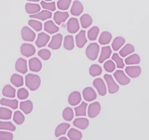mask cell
Wrapping results in <instances>:
<instances>
[{
	"label": "cell",
	"mask_w": 149,
	"mask_h": 140,
	"mask_svg": "<svg viewBox=\"0 0 149 140\" xmlns=\"http://www.w3.org/2000/svg\"><path fill=\"white\" fill-rule=\"evenodd\" d=\"M40 83L41 79L37 75L29 74L26 76V85L31 91H35L38 89Z\"/></svg>",
	"instance_id": "obj_1"
},
{
	"label": "cell",
	"mask_w": 149,
	"mask_h": 140,
	"mask_svg": "<svg viewBox=\"0 0 149 140\" xmlns=\"http://www.w3.org/2000/svg\"><path fill=\"white\" fill-rule=\"evenodd\" d=\"M99 52L100 46L96 43H92L87 46L85 54L88 59L93 61V60H95L97 59Z\"/></svg>",
	"instance_id": "obj_2"
},
{
	"label": "cell",
	"mask_w": 149,
	"mask_h": 140,
	"mask_svg": "<svg viewBox=\"0 0 149 140\" xmlns=\"http://www.w3.org/2000/svg\"><path fill=\"white\" fill-rule=\"evenodd\" d=\"M21 37L25 41L33 42L36 38V33L28 26H24L21 30Z\"/></svg>",
	"instance_id": "obj_3"
},
{
	"label": "cell",
	"mask_w": 149,
	"mask_h": 140,
	"mask_svg": "<svg viewBox=\"0 0 149 140\" xmlns=\"http://www.w3.org/2000/svg\"><path fill=\"white\" fill-rule=\"evenodd\" d=\"M63 40V36L60 34H56L52 36L50 43L49 44V48L53 50H57L61 48Z\"/></svg>",
	"instance_id": "obj_4"
},
{
	"label": "cell",
	"mask_w": 149,
	"mask_h": 140,
	"mask_svg": "<svg viewBox=\"0 0 149 140\" xmlns=\"http://www.w3.org/2000/svg\"><path fill=\"white\" fill-rule=\"evenodd\" d=\"M80 23L77 18H71L67 23V28L68 32L74 34L80 30Z\"/></svg>",
	"instance_id": "obj_5"
},
{
	"label": "cell",
	"mask_w": 149,
	"mask_h": 140,
	"mask_svg": "<svg viewBox=\"0 0 149 140\" xmlns=\"http://www.w3.org/2000/svg\"><path fill=\"white\" fill-rule=\"evenodd\" d=\"M20 50L21 54L26 57H29L31 56L34 55L36 51L35 47L33 45L28 43L22 44L21 46Z\"/></svg>",
	"instance_id": "obj_6"
},
{
	"label": "cell",
	"mask_w": 149,
	"mask_h": 140,
	"mask_svg": "<svg viewBox=\"0 0 149 140\" xmlns=\"http://www.w3.org/2000/svg\"><path fill=\"white\" fill-rule=\"evenodd\" d=\"M104 80H106L108 87V91L111 94L115 93L119 90V86L116 83L111 76L108 74H105L104 76Z\"/></svg>",
	"instance_id": "obj_7"
},
{
	"label": "cell",
	"mask_w": 149,
	"mask_h": 140,
	"mask_svg": "<svg viewBox=\"0 0 149 140\" xmlns=\"http://www.w3.org/2000/svg\"><path fill=\"white\" fill-rule=\"evenodd\" d=\"M101 111V105L99 102H96L91 104L88 109V115L90 118H93L96 117Z\"/></svg>",
	"instance_id": "obj_8"
},
{
	"label": "cell",
	"mask_w": 149,
	"mask_h": 140,
	"mask_svg": "<svg viewBox=\"0 0 149 140\" xmlns=\"http://www.w3.org/2000/svg\"><path fill=\"white\" fill-rule=\"evenodd\" d=\"M50 40V36L44 32H40L37 36V39L36 41V44L37 48H41L45 46Z\"/></svg>",
	"instance_id": "obj_9"
},
{
	"label": "cell",
	"mask_w": 149,
	"mask_h": 140,
	"mask_svg": "<svg viewBox=\"0 0 149 140\" xmlns=\"http://www.w3.org/2000/svg\"><path fill=\"white\" fill-rule=\"evenodd\" d=\"M93 85L96 88L101 96H104L106 94V87L104 82L101 78H97L93 82Z\"/></svg>",
	"instance_id": "obj_10"
},
{
	"label": "cell",
	"mask_w": 149,
	"mask_h": 140,
	"mask_svg": "<svg viewBox=\"0 0 149 140\" xmlns=\"http://www.w3.org/2000/svg\"><path fill=\"white\" fill-rule=\"evenodd\" d=\"M114 77L116 80L119 83V84L122 85H126L130 83V79L125 76L124 72L123 71H116V72L114 74Z\"/></svg>",
	"instance_id": "obj_11"
},
{
	"label": "cell",
	"mask_w": 149,
	"mask_h": 140,
	"mask_svg": "<svg viewBox=\"0 0 149 140\" xmlns=\"http://www.w3.org/2000/svg\"><path fill=\"white\" fill-rule=\"evenodd\" d=\"M29 67L31 71L38 72L42 69V64L37 57H33L29 60Z\"/></svg>",
	"instance_id": "obj_12"
},
{
	"label": "cell",
	"mask_w": 149,
	"mask_h": 140,
	"mask_svg": "<svg viewBox=\"0 0 149 140\" xmlns=\"http://www.w3.org/2000/svg\"><path fill=\"white\" fill-rule=\"evenodd\" d=\"M69 17V14L67 11H57L54 13V20L57 25H60L62 23L65 22Z\"/></svg>",
	"instance_id": "obj_13"
},
{
	"label": "cell",
	"mask_w": 149,
	"mask_h": 140,
	"mask_svg": "<svg viewBox=\"0 0 149 140\" xmlns=\"http://www.w3.org/2000/svg\"><path fill=\"white\" fill-rule=\"evenodd\" d=\"M83 95L84 99L87 102L95 100L97 97L96 92L91 87H86L84 88L83 90Z\"/></svg>",
	"instance_id": "obj_14"
},
{
	"label": "cell",
	"mask_w": 149,
	"mask_h": 140,
	"mask_svg": "<svg viewBox=\"0 0 149 140\" xmlns=\"http://www.w3.org/2000/svg\"><path fill=\"white\" fill-rule=\"evenodd\" d=\"M15 69L18 72L25 74L27 72V60L22 57L18 58L15 64Z\"/></svg>",
	"instance_id": "obj_15"
},
{
	"label": "cell",
	"mask_w": 149,
	"mask_h": 140,
	"mask_svg": "<svg viewBox=\"0 0 149 140\" xmlns=\"http://www.w3.org/2000/svg\"><path fill=\"white\" fill-rule=\"evenodd\" d=\"M84 8L83 4L80 1H74L70 9V13L73 16H80L83 12Z\"/></svg>",
	"instance_id": "obj_16"
},
{
	"label": "cell",
	"mask_w": 149,
	"mask_h": 140,
	"mask_svg": "<svg viewBox=\"0 0 149 140\" xmlns=\"http://www.w3.org/2000/svg\"><path fill=\"white\" fill-rule=\"evenodd\" d=\"M76 45L78 48H83L87 43V39L86 37V31L81 30L75 37Z\"/></svg>",
	"instance_id": "obj_17"
},
{
	"label": "cell",
	"mask_w": 149,
	"mask_h": 140,
	"mask_svg": "<svg viewBox=\"0 0 149 140\" xmlns=\"http://www.w3.org/2000/svg\"><path fill=\"white\" fill-rule=\"evenodd\" d=\"M81 101V96L80 93L78 91H74L71 93L68 98V104L72 106H76L80 104Z\"/></svg>",
	"instance_id": "obj_18"
},
{
	"label": "cell",
	"mask_w": 149,
	"mask_h": 140,
	"mask_svg": "<svg viewBox=\"0 0 149 140\" xmlns=\"http://www.w3.org/2000/svg\"><path fill=\"white\" fill-rule=\"evenodd\" d=\"M25 9L27 13L31 15H33L40 12L41 7L39 4L27 3L25 5Z\"/></svg>",
	"instance_id": "obj_19"
},
{
	"label": "cell",
	"mask_w": 149,
	"mask_h": 140,
	"mask_svg": "<svg viewBox=\"0 0 149 140\" xmlns=\"http://www.w3.org/2000/svg\"><path fill=\"white\" fill-rule=\"evenodd\" d=\"M125 71L130 77L136 78L141 75L142 69L141 67L136 65V66H128L125 68Z\"/></svg>",
	"instance_id": "obj_20"
},
{
	"label": "cell",
	"mask_w": 149,
	"mask_h": 140,
	"mask_svg": "<svg viewBox=\"0 0 149 140\" xmlns=\"http://www.w3.org/2000/svg\"><path fill=\"white\" fill-rule=\"evenodd\" d=\"M44 30L50 34H54L59 31V27L55 24L53 21H47L44 23Z\"/></svg>",
	"instance_id": "obj_21"
},
{
	"label": "cell",
	"mask_w": 149,
	"mask_h": 140,
	"mask_svg": "<svg viewBox=\"0 0 149 140\" xmlns=\"http://www.w3.org/2000/svg\"><path fill=\"white\" fill-rule=\"evenodd\" d=\"M52 16V13L51 11H47V10H42L39 13L36 14V15H30L29 17L31 18H34V19H38V20H42V21H45L47 20H49L50 19Z\"/></svg>",
	"instance_id": "obj_22"
},
{
	"label": "cell",
	"mask_w": 149,
	"mask_h": 140,
	"mask_svg": "<svg viewBox=\"0 0 149 140\" xmlns=\"http://www.w3.org/2000/svg\"><path fill=\"white\" fill-rule=\"evenodd\" d=\"M111 54H112V50L110 46H108L102 47L101 49V52L99 58V60H98L100 64L103 63L104 62V60H107L110 57Z\"/></svg>",
	"instance_id": "obj_23"
},
{
	"label": "cell",
	"mask_w": 149,
	"mask_h": 140,
	"mask_svg": "<svg viewBox=\"0 0 149 140\" xmlns=\"http://www.w3.org/2000/svg\"><path fill=\"white\" fill-rule=\"evenodd\" d=\"M73 125L78 128L81 130H85L89 125V121L85 118H79L73 121Z\"/></svg>",
	"instance_id": "obj_24"
},
{
	"label": "cell",
	"mask_w": 149,
	"mask_h": 140,
	"mask_svg": "<svg viewBox=\"0 0 149 140\" xmlns=\"http://www.w3.org/2000/svg\"><path fill=\"white\" fill-rule=\"evenodd\" d=\"M20 109L25 114H29L33 109V104L31 100H26L20 103Z\"/></svg>",
	"instance_id": "obj_25"
},
{
	"label": "cell",
	"mask_w": 149,
	"mask_h": 140,
	"mask_svg": "<svg viewBox=\"0 0 149 140\" xmlns=\"http://www.w3.org/2000/svg\"><path fill=\"white\" fill-rule=\"evenodd\" d=\"M81 26L84 29H86L93 23L92 17L88 14H84L80 18Z\"/></svg>",
	"instance_id": "obj_26"
},
{
	"label": "cell",
	"mask_w": 149,
	"mask_h": 140,
	"mask_svg": "<svg viewBox=\"0 0 149 140\" xmlns=\"http://www.w3.org/2000/svg\"><path fill=\"white\" fill-rule=\"evenodd\" d=\"M2 93L6 97L15 98L16 96V90L11 85L8 84L3 87Z\"/></svg>",
	"instance_id": "obj_27"
},
{
	"label": "cell",
	"mask_w": 149,
	"mask_h": 140,
	"mask_svg": "<svg viewBox=\"0 0 149 140\" xmlns=\"http://www.w3.org/2000/svg\"><path fill=\"white\" fill-rule=\"evenodd\" d=\"M125 43V39L121 36H118L114 38L113 43H112V48L115 51L119 50Z\"/></svg>",
	"instance_id": "obj_28"
},
{
	"label": "cell",
	"mask_w": 149,
	"mask_h": 140,
	"mask_svg": "<svg viewBox=\"0 0 149 140\" xmlns=\"http://www.w3.org/2000/svg\"><path fill=\"white\" fill-rule=\"evenodd\" d=\"M112 37H113V36H112V34L109 32H102L99 38V43L101 45L108 44L111 42Z\"/></svg>",
	"instance_id": "obj_29"
},
{
	"label": "cell",
	"mask_w": 149,
	"mask_h": 140,
	"mask_svg": "<svg viewBox=\"0 0 149 140\" xmlns=\"http://www.w3.org/2000/svg\"><path fill=\"white\" fill-rule=\"evenodd\" d=\"M70 125L68 123H60L57 126V128L55 129V136L58 137L60 136V135L65 134L66 133L68 129L70 128Z\"/></svg>",
	"instance_id": "obj_30"
},
{
	"label": "cell",
	"mask_w": 149,
	"mask_h": 140,
	"mask_svg": "<svg viewBox=\"0 0 149 140\" xmlns=\"http://www.w3.org/2000/svg\"><path fill=\"white\" fill-rule=\"evenodd\" d=\"M74 38L71 35H67L65 37L63 42L64 48L67 50H72L74 48Z\"/></svg>",
	"instance_id": "obj_31"
},
{
	"label": "cell",
	"mask_w": 149,
	"mask_h": 140,
	"mask_svg": "<svg viewBox=\"0 0 149 140\" xmlns=\"http://www.w3.org/2000/svg\"><path fill=\"white\" fill-rule=\"evenodd\" d=\"M135 51V48L131 44H127L119 51V55L121 57H124L127 55L133 53Z\"/></svg>",
	"instance_id": "obj_32"
},
{
	"label": "cell",
	"mask_w": 149,
	"mask_h": 140,
	"mask_svg": "<svg viewBox=\"0 0 149 140\" xmlns=\"http://www.w3.org/2000/svg\"><path fill=\"white\" fill-rule=\"evenodd\" d=\"M141 60V57L137 54H134L125 59V63L127 65H136L140 64Z\"/></svg>",
	"instance_id": "obj_33"
},
{
	"label": "cell",
	"mask_w": 149,
	"mask_h": 140,
	"mask_svg": "<svg viewBox=\"0 0 149 140\" xmlns=\"http://www.w3.org/2000/svg\"><path fill=\"white\" fill-rule=\"evenodd\" d=\"M11 82L16 87H19L24 84V79L20 75L14 74L11 77Z\"/></svg>",
	"instance_id": "obj_34"
},
{
	"label": "cell",
	"mask_w": 149,
	"mask_h": 140,
	"mask_svg": "<svg viewBox=\"0 0 149 140\" xmlns=\"http://www.w3.org/2000/svg\"><path fill=\"white\" fill-rule=\"evenodd\" d=\"M18 104V101L16 100H9L4 99V98H3L1 100V105L9 106L14 110L17 108Z\"/></svg>",
	"instance_id": "obj_35"
},
{
	"label": "cell",
	"mask_w": 149,
	"mask_h": 140,
	"mask_svg": "<svg viewBox=\"0 0 149 140\" xmlns=\"http://www.w3.org/2000/svg\"><path fill=\"white\" fill-rule=\"evenodd\" d=\"M100 32V29L99 27L95 26L92 27L90 30L88 31V39H90V41H95L97 39V37L98 36Z\"/></svg>",
	"instance_id": "obj_36"
},
{
	"label": "cell",
	"mask_w": 149,
	"mask_h": 140,
	"mask_svg": "<svg viewBox=\"0 0 149 140\" xmlns=\"http://www.w3.org/2000/svg\"><path fill=\"white\" fill-rule=\"evenodd\" d=\"M87 104L85 102H82L80 106L74 108L75 110V115L77 116H86V108Z\"/></svg>",
	"instance_id": "obj_37"
},
{
	"label": "cell",
	"mask_w": 149,
	"mask_h": 140,
	"mask_svg": "<svg viewBox=\"0 0 149 140\" xmlns=\"http://www.w3.org/2000/svg\"><path fill=\"white\" fill-rule=\"evenodd\" d=\"M68 136L71 140H80L82 137V133L74 128H71L68 133Z\"/></svg>",
	"instance_id": "obj_38"
},
{
	"label": "cell",
	"mask_w": 149,
	"mask_h": 140,
	"mask_svg": "<svg viewBox=\"0 0 149 140\" xmlns=\"http://www.w3.org/2000/svg\"><path fill=\"white\" fill-rule=\"evenodd\" d=\"M102 68L100 65L97 64L91 65L89 69L90 74L93 77H96L97 76H100L102 74Z\"/></svg>",
	"instance_id": "obj_39"
},
{
	"label": "cell",
	"mask_w": 149,
	"mask_h": 140,
	"mask_svg": "<svg viewBox=\"0 0 149 140\" xmlns=\"http://www.w3.org/2000/svg\"><path fill=\"white\" fill-rule=\"evenodd\" d=\"M12 116V111L6 108H0V119L1 120H10Z\"/></svg>",
	"instance_id": "obj_40"
},
{
	"label": "cell",
	"mask_w": 149,
	"mask_h": 140,
	"mask_svg": "<svg viewBox=\"0 0 149 140\" xmlns=\"http://www.w3.org/2000/svg\"><path fill=\"white\" fill-rule=\"evenodd\" d=\"M40 5L42 6V8L44 9L45 10H47L49 11H54L56 9V4L55 1L47 2L42 1L40 2Z\"/></svg>",
	"instance_id": "obj_41"
},
{
	"label": "cell",
	"mask_w": 149,
	"mask_h": 140,
	"mask_svg": "<svg viewBox=\"0 0 149 140\" xmlns=\"http://www.w3.org/2000/svg\"><path fill=\"white\" fill-rule=\"evenodd\" d=\"M0 129L1 130H9L11 132H15L16 128L11 121H0Z\"/></svg>",
	"instance_id": "obj_42"
},
{
	"label": "cell",
	"mask_w": 149,
	"mask_h": 140,
	"mask_svg": "<svg viewBox=\"0 0 149 140\" xmlns=\"http://www.w3.org/2000/svg\"><path fill=\"white\" fill-rule=\"evenodd\" d=\"M62 116L65 120L70 121L72 120L74 116L73 110L71 108H70V107H67V108H65L63 110Z\"/></svg>",
	"instance_id": "obj_43"
},
{
	"label": "cell",
	"mask_w": 149,
	"mask_h": 140,
	"mask_svg": "<svg viewBox=\"0 0 149 140\" xmlns=\"http://www.w3.org/2000/svg\"><path fill=\"white\" fill-rule=\"evenodd\" d=\"M13 120L17 125H20L24 123L25 117L21 111H16L13 115Z\"/></svg>",
	"instance_id": "obj_44"
},
{
	"label": "cell",
	"mask_w": 149,
	"mask_h": 140,
	"mask_svg": "<svg viewBox=\"0 0 149 140\" xmlns=\"http://www.w3.org/2000/svg\"><path fill=\"white\" fill-rule=\"evenodd\" d=\"M72 3L71 0H60L57 3V8L60 10L66 11L69 8Z\"/></svg>",
	"instance_id": "obj_45"
},
{
	"label": "cell",
	"mask_w": 149,
	"mask_h": 140,
	"mask_svg": "<svg viewBox=\"0 0 149 140\" xmlns=\"http://www.w3.org/2000/svg\"><path fill=\"white\" fill-rule=\"evenodd\" d=\"M28 24L37 32L40 31L42 29V23L39 21L35 20H30L29 21H28Z\"/></svg>",
	"instance_id": "obj_46"
},
{
	"label": "cell",
	"mask_w": 149,
	"mask_h": 140,
	"mask_svg": "<svg viewBox=\"0 0 149 140\" xmlns=\"http://www.w3.org/2000/svg\"><path fill=\"white\" fill-rule=\"evenodd\" d=\"M112 60L116 63L117 67L119 69H123L124 67V63L123 60L120 57V56L118 53H114L112 56Z\"/></svg>",
	"instance_id": "obj_47"
},
{
	"label": "cell",
	"mask_w": 149,
	"mask_h": 140,
	"mask_svg": "<svg viewBox=\"0 0 149 140\" xmlns=\"http://www.w3.org/2000/svg\"><path fill=\"white\" fill-rule=\"evenodd\" d=\"M38 55L44 60H47L51 57V52L48 49H43L39 51Z\"/></svg>",
	"instance_id": "obj_48"
},
{
	"label": "cell",
	"mask_w": 149,
	"mask_h": 140,
	"mask_svg": "<svg viewBox=\"0 0 149 140\" xmlns=\"http://www.w3.org/2000/svg\"><path fill=\"white\" fill-rule=\"evenodd\" d=\"M104 69L106 72H113L116 69V64L113 60H107L104 64Z\"/></svg>",
	"instance_id": "obj_49"
},
{
	"label": "cell",
	"mask_w": 149,
	"mask_h": 140,
	"mask_svg": "<svg viewBox=\"0 0 149 140\" xmlns=\"http://www.w3.org/2000/svg\"><path fill=\"white\" fill-rule=\"evenodd\" d=\"M17 96L19 99L24 100L29 97V92L24 88H21L17 90Z\"/></svg>",
	"instance_id": "obj_50"
},
{
	"label": "cell",
	"mask_w": 149,
	"mask_h": 140,
	"mask_svg": "<svg viewBox=\"0 0 149 140\" xmlns=\"http://www.w3.org/2000/svg\"><path fill=\"white\" fill-rule=\"evenodd\" d=\"M13 138V134L10 132H3V131L0 132V139L1 140H11Z\"/></svg>",
	"instance_id": "obj_51"
},
{
	"label": "cell",
	"mask_w": 149,
	"mask_h": 140,
	"mask_svg": "<svg viewBox=\"0 0 149 140\" xmlns=\"http://www.w3.org/2000/svg\"><path fill=\"white\" fill-rule=\"evenodd\" d=\"M58 140H67V139L65 137H62L61 138H60Z\"/></svg>",
	"instance_id": "obj_52"
},
{
	"label": "cell",
	"mask_w": 149,
	"mask_h": 140,
	"mask_svg": "<svg viewBox=\"0 0 149 140\" xmlns=\"http://www.w3.org/2000/svg\"><path fill=\"white\" fill-rule=\"evenodd\" d=\"M31 2H38L39 1V0H31V1H30Z\"/></svg>",
	"instance_id": "obj_53"
}]
</instances>
